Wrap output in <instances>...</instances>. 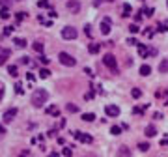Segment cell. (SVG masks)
Returning <instances> with one entry per match:
<instances>
[{
    "label": "cell",
    "mask_w": 168,
    "mask_h": 157,
    "mask_svg": "<svg viewBox=\"0 0 168 157\" xmlns=\"http://www.w3.org/2000/svg\"><path fill=\"white\" fill-rule=\"evenodd\" d=\"M155 135H157V131H155V127H153V125H148V127H146V137H155Z\"/></svg>",
    "instance_id": "obj_14"
},
{
    "label": "cell",
    "mask_w": 168,
    "mask_h": 157,
    "mask_svg": "<svg viewBox=\"0 0 168 157\" xmlns=\"http://www.w3.org/2000/svg\"><path fill=\"white\" fill-rule=\"evenodd\" d=\"M166 6H168V0H166Z\"/></svg>",
    "instance_id": "obj_51"
},
{
    "label": "cell",
    "mask_w": 168,
    "mask_h": 157,
    "mask_svg": "<svg viewBox=\"0 0 168 157\" xmlns=\"http://www.w3.org/2000/svg\"><path fill=\"white\" fill-rule=\"evenodd\" d=\"M15 94H19V96H23V94H24V90H23V86H21V82L15 84Z\"/></svg>",
    "instance_id": "obj_30"
},
{
    "label": "cell",
    "mask_w": 168,
    "mask_h": 157,
    "mask_svg": "<svg viewBox=\"0 0 168 157\" xmlns=\"http://www.w3.org/2000/svg\"><path fill=\"white\" fill-rule=\"evenodd\" d=\"M105 112H107V116H110V118H118V116H120V107L108 105L107 109H105Z\"/></svg>",
    "instance_id": "obj_6"
},
{
    "label": "cell",
    "mask_w": 168,
    "mask_h": 157,
    "mask_svg": "<svg viewBox=\"0 0 168 157\" xmlns=\"http://www.w3.org/2000/svg\"><path fill=\"white\" fill-rule=\"evenodd\" d=\"M138 150H140V152H148V150H150V144H148V142H140V144H138Z\"/></svg>",
    "instance_id": "obj_25"
},
{
    "label": "cell",
    "mask_w": 168,
    "mask_h": 157,
    "mask_svg": "<svg viewBox=\"0 0 168 157\" xmlns=\"http://www.w3.org/2000/svg\"><path fill=\"white\" fill-rule=\"evenodd\" d=\"M26 81H28V82L36 81V77H34V73H26Z\"/></svg>",
    "instance_id": "obj_36"
},
{
    "label": "cell",
    "mask_w": 168,
    "mask_h": 157,
    "mask_svg": "<svg viewBox=\"0 0 168 157\" xmlns=\"http://www.w3.org/2000/svg\"><path fill=\"white\" fill-rule=\"evenodd\" d=\"M15 19H17V21H23V19H24V13H23V11H21V13H15Z\"/></svg>",
    "instance_id": "obj_38"
},
{
    "label": "cell",
    "mask_w": 168,
    "mask_h": 157,
    "mask_svg": "<svg viewBox=\"0 0 168 157\" xmlns=\"http://www.w3.org/2000/svg\"><path fill=\"white\" fill-rule=\"evenodd\" d=\"M108 2H112V0H108Z\"/></svg>",
    "instance_id": "obj_52"
},
{
    "label": "cell",
    "mask_w": 168,
    "mask_h": 157,
    "mask_svg": "<svg viewBox=\"0 0 168 157\" xmlns=\"http://www.w3.org/2000/svg\"><path fill=\"white\" fill-rule=\"evenodd\" d=\"M133 112H135V114H142L144 109H138V107H135V109H133Z\"/></svg>",
    "instance_id": "obj_40"
},
{
    "label": "cell",
    "mask_w": 168,
    "mask_h": 157,
    "mask_svg": "<svg viewBox=\"0 0 168 157\" xmlns=\"http://www.w3.org/2000/svg\"><path fill=\"white\" fill-rule=\"evenodd\" d=\"M84 97H86V99H92V97H94V92H88V94L84 96Z\"/></svg>",
    "instance_id": "obj_44"
},
{
    "label": "cell",
    "mask_w": 168,
    "mask_h": 157,
    "mask_svg": "<svg viewBox=\"0 0 168 157\" xmlns=\"http://www.w3.org/2000/svg\"><path fill=\"white\" fill-rule=\"evenodd\" d=\"M2 97H4V90H2V88H0V99H2Z\"/></svg>",
    "instance_id": "obj_49"
},
{
    "label": "cell",
    "mask_w": 168,
    "mask_h": 157,
    "mask_svg": "<svg viewBox=\"0 0 168 157\" xmlns=\"http://www.w3.org/2000/svg\"><path fill=\"white\" fill-rule=\"evenodd\" d=\"M144 36H146V38H151V36H153V30H151V28H148V30H144Z\"/></svg>",
    "instance_id": "obj_37"
},
{
    "label": "cell",
    "mask_w": 168,
    "mask_h": 157,
    "mask_svg": "<svg viewBox=\"0 0 168 157\" xmlns=\"http://www.w3.org/2000/svg\"><path fill=\"white\" fill-rule=\"evenodd\" d=\"M159 32H168V24L166 23H161L159 24Z\"/></svg>",
    "instance_id": "obj_33"
},
{
    "label": "cell",
    "mask_w": 168,
    "mask_h": 157,
    "mask_svg": "<svg viewBox=\"0 0 168 157\" xmlns=\"http://www.w3.org/2000/svg\"><path fill=\"white\" fill-rule=\"evenodd\" d=\"M39 6H41V8H47L49 2H47V0H39Z\"/></svg>",
    "instance_id": "obj_41"
},
{
    "label": "cell",
    "mask_w": 168,
    "mask_h": 157,
    "mask_svg": "<svg viewBox=\"0 0 168 157\" xmlns=\"http://www.w3.org/2000/svg\"><path fill=\"white\" fill-rule=\"evenodd\" d=\"M88 157H92V155H88Z\"/></svg>",
    "instance_id": "obj_53"
},
{
    "label": "cell",
    "mask_w": 168,
    "mask_h": 157,
    "mask_svg": "<svg viewBox=\"0 0 168 157\" xmlns=\"http://www.w3.org/2000/svg\"><path fill=\"white\" fill-rule=\"evenodd\" d=\"M110 26H112V21H110L108 17H105V19L101 21V34L107 36V34L110 32Z\"/></svg>",
    "instance_id": "obj_7"
},
{
    "label": "cell",
    "mask_w": 168,
    "mask_h": 157,
    "mask_svg": "<svg viewBox=\"0 0 168 157\" xmlns=\"http://www.w3.org/2000/svg\"><path fill=\"white\" fill-rule=\"evenodd\" d=\"M2 133H6V131H4V127H2V125H0V135H2Z\"/></svg>",
    "instance_id": "obj_50"
},
{
    "label": "cell",
    "mask_w": 168,
    "mask_h": 157,
    "mask_svg": "<svg viewBox=\"0 0 168 157\" xmlns=\"http://www.w3.org/2000/svg\"><path fill=\"white\" fill-rule=\"evenodd\" d=\"M161 146H168V137H166V138H163V140H161Z\"/></svg>",
    "instance_id": "obj_42"
},
{
    "label": "cell",
    "mask_w": 168,
    "mask_h": 157,
    "mask_svg": "<svg viewBox=\"0 0 168 157\" xmlns=\"http://www.w3.org/2000/svg\"><path fill=\"white\" fill-rule=\"evenodd\" d=\"M66 109H67L69 112H77V110H79V107L73 105V103H67V105H66Z\"/></svg>",
    "instance_id": "obj_27"
},
{
    "label": "cell",
    "mask_w": 168,
    "mask_h": 157,
    "mask_svg": "<svg viewBox=\"0 0 168 157\" xmlns=\"http://www.w3.org/2000/svg\"><path fill=\"white\" fill-rule=\"evenodd\" d=\"M159 71H161V73H168V58L161 62V66H159Z\"/></svg>",
    "instance_id": "obj_17"
},
{
    "label": "cell",
    "mask_w": 168,
    "mask_h": 157,
    "mask_svg": "<svg viewBox=\"0 0 168 157\" xmlns=\"http://www.w3.org/2000/svg\"><path fill=\"white\" fill-rule=\"evenodd\" d=\"M13 43H15L19 49H24V47H26V39H23V38H17L15 41H13Z\"/></svg>",
    "instance_id": "obj_18"
},
{
    "label": "cell",
    "mask_w": 168,
    "mask_h": 157,
    "mask_svg": "<svg viewBox=\"0 0 168 157\" xmlns=\"http://www.w3.org/2000/svg\"><path fill=\"white\" fill-rule=\"evenodd\" d=\"M47 114H51V116H58V109H56V107H49Z\"/></svg>",
    "instance_id": "obj_26"
},
{
    "label": "cell",
    "mask_w": 168,
    "mask_h": 157,
    "mask_svg": "<svg viewBox=\"0 0 168 157\" xmlns=\"http://www.w3.org/2000/svg\"><path fill=\"white\" fill-rule=\"evenodd\" d=\"M84 32H86V36H92V26L86 24V26H84Z\"/></svg>",
    "instance_id": "obj_35"
},
{
    "label": "cell",
    "mask_w": 168,
    "mask_h": 157,
    "mask_svg": "<svg viewBox=\"0 0 168 157\" xmlns=\"http://www.w3.org/2000/svg\"><path fill=\"white\" fill-rule=\"evenodd\" d=\"M58 58H60V64H62V66H67V67H73L75 64H77V60L73 58L71 54H67V53H60Z\"/></svg>",
    "instance_id": "obj_3"
},
{
    "label": "cell",
    "mask_w": 168,
    "mask_h": 157,
    "mask_svg": "<svg viewBox=\"0 0 168 157\" xmlns=\"http://www.w3.org/2000/svg\"><path fill=\"white\" fill-rule=\"evenodd\" d=\"M84 73H86V75H90V77L94 75V73H92V69H90V67H86V69H84Z\"/></svg>",
    "instance_id": "obj_43"
},
{
    "label": "cell",
    "mask_w": 168,
    "mask_h": 157,
    "mask_svg": "<svg viewBox=\"0 0 168 157\" xmlns=\"http://www.w3.org/2000/svg\"><path fill=\"white\" fill-rule=\"evenodd\" d=\"M142 13H144L146 17H151V15H153V13H155V11H153V8H144V10H142Z\"/></svg>",
    "instance_id": "obj_29"
},
{
    "label": "cell",
    "mask_w": 168,
    "mask_h": 157,
    "mask_svg": "<svg viewBox=\"0 0 168 157\" xmlns=\"http://www.w3.org/2000/svg\"><path fill=\"white\" fill-rule=\"evenodd\" d=\"M49 157H58V153H56V152H52L51 155H49Z\"/></svg>",
    "instance_id": "obj_48"
},
{
    "label": "cell",
    "mask_w": 168,
    "mask_h": 157,
    "mask_svg": "<svg viewBox=\"0 0 168 157\" xmlns=\"http://www.w3.org/2000/svg\"><path fill=\"white\" fill-rule=\"evenodd\" d=\"M47 99H49V92L45 88L34 90V94H32V105L36 107V109H41V107L47 103Z\"/></svg>",
    "instance_id": "obj_1"
},
{
    "label": "cell",
    "mask_w": 168,
    "mask_h": 157,
    "mask_svg": "<svg viewBox=\"0 0 168 157\" xmlns=\"http://www.w3.org/2000/svg\"><path fill=\"white\" fill-rule=\"evenodd\" d=\"M8 73H10L11 77H17V75H19V69H17V66H10V67H8Z\"/></svg>",
    "instance_id": "obj_22"
},
{
    "label": "cell",
    "mask_w": 168,
    "mask_h": 157,
    "mask_svg": "<svg viewBox=\"0 0 168 157\" xmlns=\"http://www.w3.org/2000/svg\"><path fill=\"white\" fill-rule=\"evenodd\" d=\"M43 49H45V45L41 43V41H36V43H34V51L36 53H43Z\"/></svg>",
    "instance_id": "obj_20"
},
{
    "label": "cell",
    "mask_w": 168,
    "mask_h": 157,
    "mask_svg": "<svg viewBox=\"0 0 168 157\" xmlns=\"http://www.w3.org/2000/svg\"><path fill=\"white\" fill-rule=\"evenodd\" d=\"M138 54H140V58H146V56L150 54L148 47H146V45H142V43H138Z\"/></svg>",
    "instance_id": "obj_11"
},
{
    "label": "cell",
    "mask_w": 168,
    "mask_h": 157,
    "mask_svg": "<svg viewBox=\"0 0 168 157\" xmlns=\"http://www.w3.org/2000/svg\"><path fill=\"white\" fill-rule=\"evenodd\" d=\"M77 28H73V26H66L64 30H62V38L64 39H75L77 38Z\"/></svg>",
    "instance_id": "obj_5"
},
{
    "label": "cell",
    "mask_w": 168,
    "mask_h": 157,
    "mask_svg": "<svg viewBox=\"0 0 168 157\" xmlns=\"http://www.w3.org/2000/svg\"><path fill=\"white\" fill-rule=\"evenodd\" d=\"M82 120H84V122H94V120H95V114L94 112H86V114H82Z\"/></svg>",
    "instance_id": "obj_16"
},
{
    "label": "cell",
    "mask_w": 168,
    "mask_h": 157,
    "mask_svg": "<svg viewBox=\"0 0 168 157\" xmlns=\"http://www.w3.org/2000/svg\"><path fill=\"white\" fill-rule=\"evenodd\" d=\"M73 137H75L77 140L84 142V144H92V142H94V137H92V135L82 133V131H75V133H73Z\"/></svg>",
    "instance_id": "obj_4"
},
{
    "label": "cell",
    "mask_w": 168,
    "mask_h": 157,
    "mask_svg": "<svg viewBox=\"0 0 168 157\" xmlns=\"http://www.w3.org/2000/svg\"><path fill=\"white\" fill-rule=\"evenodd\" d=\"M127 43H129V45H138L135 38H129V39H127Z\"/></svg>",
    "instance_id": "obj_39"
},
{
    "label": "cell",
    "mask_w": 168,
    "mask_h": 157,
    "mask_svg": "<svg viewBox=\"0 0 168 157\" xmlns=\"http://www.w3.org/2000/svg\"><path fill=\"white\" fill-rule=\"evenodd\" d=\"M17 116V109H10V110H6L4 112V122L6 124H10V122H13V118Z\"/></svg>",
    "instance_id": "obj_8"
},
{
    "label": "cell",
    "mask_w": 168,
    "mask_h": 157,
    "mask_svg": "<svg viewBox=\"0 0 168 157\" xmlns=\"http://www.w3.org/2000/svg\"><path fill=\"white\" fill-rule=\"evenodd\" d=\"M118 157H131V152L127 146H122L120 150H118Z\"/></svg>",
    "instance_id": "obj_12"
},
{
    "label": "cell",
    "mask_w": 168,
    "mask_h": 157,
    "mask_svg": "<svg viewBox=\"0 0 168 157\" xmlns=\"http://www.w3.org/2000/svg\"><path fill=\"white\" fill-rule=\"evenodd\" d=\"M103 64L112 71V73H118V64H116V56L114 54H105L103 56Z\"/></svg>",
    "instance_id": "obj_2"
},
{
    "label": "cell",
    "mask_w": 168,
    "mask_h": 157,
    "mask_svg": "<svg viewBox=\"0 0 168 157\" xmlns=\"http://www.w3.org/2000/svg\"><path fill=\"white\" fill-rule=\"evenodd\" d=\"M135 21H136V23H140V21H142V15H140V13H138V15H135Z\"/></svg>",
    "instance_id": "obj_46"
},
{
    "label": "cell",
    "mask_w": 168,
    "mask_h": 157,
    "mask_svg": "<svg viewBox=\"0 0 168 157\" xmlns=\"http://www.w3.org/2000/svg\"><path fill=\"white\" fill-rule=\"evenodd\" d=\"M122 15L123 17H127V15H131V4H123V8H122Z\"/></svg>",
    "instance_id": "obj_21"
},
{
    "label": "cell",
    "mask_w": 168,
    "mask_h": 157,
    "mask_svg": "<svg viewBox=\"0 0 168 157\" xmlns=\"http://www.w3.org/2000/svg\"><path fill=\"white\" fill-rule=\"evenodd\" d=\"M150 73H151V67H150V66H146V64H144V66L140 67V75H142V77H148Z\"/></svg>",
    "instance_id": "obj_15"
},
{
    "label": "cell",
    "mask_w": 168,
    "mask_h": 157,
    "mask_svg": "<svg viewBox=\"0 0 168 157\" xmlns=\"http://www.w3.org/2000/svg\"><path fill=\"white\" fill-rule=\"evenodd\" d=\"M21 62H23V64H28L30 60H28V56H23V58H21Z\"/></svg>",
    "instance_id": "obj_47"
},
{
    "label": "cell",
    "mask_w": 168,
    "mask_h": 157,
    "mask_svg": "<svg viewBox=\"0 0 168 157\" xmlns=\"http://www.w3.org/2000/svg\"><path fill=\"white\" fill-rule=\"evenodd\" d=\"M49 75H51V71H49L47 67H43V69H41V71H39V77H41V78H47Z\"/></svg>",
    "instance_id": "obj_28"
},
{
    "label": "cell",
    "mask_w": 168,
    "mask_h": 157,
    "mask_svg": "<svg viewBox=\"0 0 168 157\" xmlns=\"http://www.w3.org/2000/svg\"><path fill=\"white\" fill-rule=\"evenodd\" d=\"M11 32H13V26H6V28H4V34H2V38H6V36H10Z\"/></svg>",
    "instance_id": "obj_31"
},
{
    "label": "cell",
    "mask_w": 168,
    "mask_h": 157,
    "mask_svg": "<svg viewBox=\"0 0 168 157\" xmlns=\"http://www.w3.org/2000/svg\"><path fill=\"white\" fill-rule=\"evenodd\" d=\"M122 129H123V127H120V125H112V127H110V133L114 135V137H118V135L122 133Z\"/></svg>",
    "instance_id": "obj_19"
},
{
    "label": "cell",
    "mask_w": 168,
    "mask_h": 157,
    "mask_svg": "<svg viewBox=\"0 0 168 157\" xmlns=\"http://www.w3.org/2000/svg\"><path fill=\"white\" fill-rule=\"evenodd\" d=\"M88 51L92 53V54H97V53L101 51V45H99V43H90V47H88Z\"/></svg>",
    "instance_id": "obj_13"
},
{
    "label": "cell",
    "mask_w": 168,
    "mask_h": 157,
    "mask_svg": "<svg viewBox=\"0 0 168 157\" xmlns=\"http://www.w3.org/2000/svg\"><path fill=\"white\" fill-rule=\"evenodd\" d=\"M39 60H41V64H49V58H45V56H41Z\"/></svg>",
    "instance_id": "obj_45"
},
{
    "label": "cell",
    "mask_w": 168,
    "mask_h": 157,
    "mask_svg": "<svg viewBox=\"0 0 168 157\" xmlns=\"http://www.w3.org/2000/svg\"><path fill=\"white\" fill-rule=\"evenodd\" d=\"M8 17H10V10L2 8V10H0V19H8Z\"/></svg>",
    "instance_id": "obj_23"
},
{
    "label": "cell",
    "mask_w": 168,
    "mask_h": 157,
    "mask_svg": "<svg viewBox=\"0 0 168 157\" xmlns=\"http://www.w3.org/2000/svg\"><path fill=\"white\" fill-rule=\"evenodd\" d=\"M10 49H4V47H0V66H4L6 62H8V58H10Z\"/></svg>",
    "instance_id": "obj_9"
},
{
    "label": "cell",
    "mask_w": 168,
    "mask_h": 157,
    "mask_svg": "<svg viewBox=\"0 0 168 157\" xmlns=\"http://www.w3.org/2000/svg\"><path fill=\"white\" fill-rule=\"evenodd\" d=\"M67 10L69 11H73V13H79V10H80V4L77 2V0H67Z\"/></svg>",
    "instance_id": "obj_10"
},
{
    "label": "cell",
    "mask_w": 168,
    "mask_h": 157,
    "mask_svg": "<svg viewBox=\"0 0 168 157\" xmlns=\"http://www.w3.org/2000/svg\"><path fill=\"white\" fill-rule=\"evenodd\" d=\"M138 30H140L138 24H131V26H129V32H131V34H138Z\"/></svg>",
    "instance_id": "obj_32"
},
{
    "label": "cell",
    "mask_w": 168,
    "mask_h": 157,
    "mask_svg": "<svg viewBox=\"0 0 168 157\" xmlns=\"http://www.w3.org/2000/svg\"><path fill=\"white\" fill-rule=\"evenodd\" d=\"M131 96L135 97V99H138L140 96H142V90H138V88H133V90H131Z\"/></svg>",
    "instance_id": "obj_24"
},
{
    "label": "cell",
    "mask_w": 168,
    "mask_h": 157,
    "mask_svg": "<svg viewBox=\"0 0 168 157\" xmlns=\"http://www.w3.org/2000/svg\"><path fill=\"white\" fill-rule=\"evenodd\" d=\"M62 153H64V157H71V155H73L71 148H64V152H62Z\"/></svg>",
    "instance_id": "obj_34"
}]
</instances>
